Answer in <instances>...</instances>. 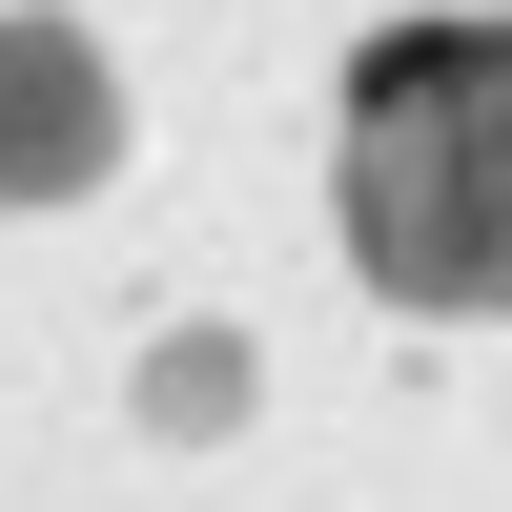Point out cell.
<instances>
[{
	"label": "cell",
	"mask_w": 512,
	"mask_h": 512,
	"mask_svg": "<svg viewBox=\"0 0 512 512\" xmlns=\"http://www.w3.org/2000/svg\"><path fill=\"white\" fill-rule=\"evenodd\" d=\"M349 267L431 328H512V21H390L328 123Z\"/></svg>",
	"instance_id": "obj_1"
},
{
	"label": "cell",
	"mask_w": 512,
	"mask_h": 512,
	"mask_svg": "<svg viewBox=\"0 0 512 512\" xmlns=\"http://www.w3.org/2000/svg\"><path fill=\"white\" fill-rule=\"evenodd\" d=\"M246 390H267V369H246V328H164V349H144V431H164V451L246 431Z\"/></svg>",
	"instance_id": "obj_3"
},
{
	"label": "cell",
	"mask_w": 512,
	"mask_h": 512,
	"mask_svg": "<svg viewBox=\"0 0 512 512\" xmlns=\"http://www.w3.org/2000/svg\"><path fill=\"white\" fill-rule=\"evenodd\" d=\"M123 164V62L82 21H0V205H82Z\"/></svg>",
	"instance_id": "obj_2"
}]
</instances>
